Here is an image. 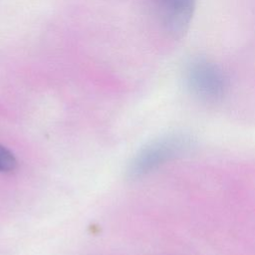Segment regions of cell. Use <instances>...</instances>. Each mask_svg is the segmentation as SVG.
<instances>
[{"instance_id":"cell-1","label":"cell","mask_w":255,"mask_h":255,"mask_svg":"<svg viewBox=\"0 0 255 255\" xmlns=\"http://www.w3.org/2000/svg\"><path fill=\"white\" fill-rule=\"evenodd\" d=\"M188 91L205 103L221 101L228 90V78L223 69L213 60L196 56L189 59L183 71Z\"/></svg>"},{"instance_id":"cell-2","label":"cell","mask_w":255,"mask_h":255,"mask_svg":"<svg viewBox=\"0 0 255 255\" xmlns=\"http://www.w3.org/2000/svg\"><path fill=\"white\" fill-rule=\"evenodd\" d=\"M191 147V138L171 134L156 139L142 147L131 159L127 173L130 178L141 177L160 165L180 156Z\"/></svg>"},{"instance_id":"cell-3","label":"cell","mask_w":255,"mask_h":255,"mask_svg":"<svg viewBox=\"0 0 255 255\" xmlns=\"http://www.w3.org/2000/svg\"><path fill=\"white\" fill-rule=\"evenodd\" d=\"M154 15L165 33L182 38L192 22L197 0H149Z\"/></svg>"},{"instance_id":"cell-4","label":"cell","mask_w":255,"mask_h":255,"mask_svg":"<svg viewBox=\"0 0 255 255\" xmlns=\"http://www.w3.org/2000/svg\"><path fill=\"white\" fill-rule=\"evenodd\" d=\"M17 167V159L14 153L0 144V172H11Z\"/></svg>"}]
</instances>
